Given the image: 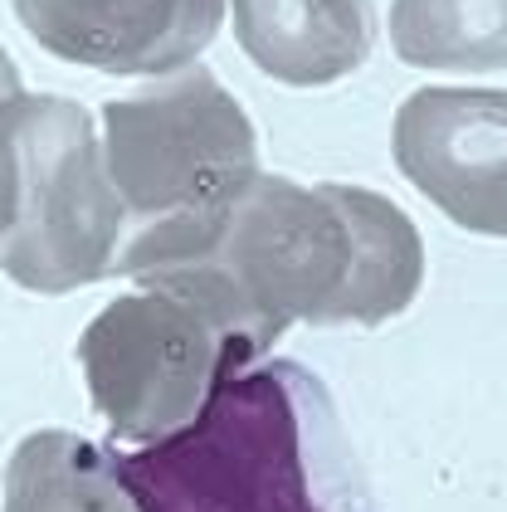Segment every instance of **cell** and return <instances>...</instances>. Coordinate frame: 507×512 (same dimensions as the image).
Instances as JSON below:
<instances>
[{
    "label": "cell",
    "mask_w": 507,
    "mask_h": 512,
    "mask_svg": "<svg viewBox=\"0 0 507 512\" xmlns=\"http://www.w3.org/2000/svg\"><path fill=\"white\" fill-rule=\"evenodd\" d=\"M122 274L195 303L264 356L293 322L381 327L405 313L425 283V244L376 191H298L264 176L152 230Z\"/></svg>",
    "instance_id": "obj_1"
},
{
    "label": "cell",
    "mask_w": 507,
    "mask_h": 512,
    "mask_svg": "<svg viewBox=\"0 0 507 512\" xmlns=\"http://www.w3.org/2000/svg\"><path fill=\"white\" fill-rule=\"evenodd\" d=\"M103 449L137 512H381L327 386L288 356L225 376L181 430Z\"/></svg>",
    "instance_id": "obj_2"
},
{
    "label": "cell",
    "mask_w": 507,
    "mask_h": 512,
    "mask_svg": "<svg viewBox=\"0 0 507 512\" xmlns=\"http://www.w3.org/2000/svg\"><path fill=\"white\" fill-rule=\"evenodd\" d=\"M78 361L108 434L117 444H147L181 430L225 376L259 356L220 332L195 303L152 288L142 298H117L108 313L93 317L78 342Z\"/></svg>",
    "instance_id": "obj_3"
},
{
    "label": "cell",
    "mask_w": 507,
    "mask_h": 512,
    "mask_svg": "<svg viewBox=\"0 0 507 512\" xmlns=\"http://www.w3.org/2000/svg\"><path fill=\"white\" fill-rule=\"evenodd\" d=\"M20 118V220L0 249L5 274L35 293H69L108 274L117 235V200L103 186L88 118L74 103L30 98Z\"/></svg>",
    "instance_id": "obj_4"
},
{
    "label": "cell",
    "mask_w": 507,
    "mask_h": 512,
    "mask_svg": "<svg viewBox=\"0 0 507 512\" xmlns=\"http://www.w3.org/2000/svg\"><path fill=\"white\" fill-rule=\"evenodd\" d=\"M113 166L137 210L210 205L249 181L254 132L210 74L108 108Z\"/></svg>",
    "instance_id": "obj_5"
},
{
    "label": "cell",
    "mask_w": 507,
    "mask_h": 512,
    "mask_svg": "<svg viewBox=\"0 0 507 512\" xmlns=\"http://www.w3.org/2000/svg\"><path fill=\"white\" fill-rule=\"evenodd\" d=\"M390 152L420 196L473 235L507 239V88H420Z\"/></svg>",
    "instance_id": "obj_6"
},
{
    "label": "cell",
    "mask_w": 507,
    "mask_h": 512,
    "mask_svg": "<svg viewBox=\"0 0 507 512\" xmlns=\"http://www.w3.org/2000/svg\"><path fill=\"white\" fill-rule=\"evenodd\" d=\"M44 49L103 69H161L195 54L220 0H20Z\"/></svg>",
    "instance_id": "obj_7"
},
{
    "label": "cell",
    "mask_w": 507,
    "mask_h": 512,
    "mask_svg": "<svg viewBox=\"0 0 507 512\" xmlns=\"http://www.w3.org/2000/svg\"><path fill=\"white\" fill-rule=\"evenodd\" d=\"M239 44L273 79L317 88L371 59V0H234Z\"/></svg>",
    "instance_id": "obj_8"
},
{
    "label": "cell",
    "mask_w": 507,
    "mask_h": 512,
    "mask_svg": "<svg viewBox=\"0 0 507 512\" xmlns=\"http://www.w3.org/2000/svg\"><path fill=\"white\" fill-rule=\"evenodd\" d=\"M5 512H137L108 449L69 430H39L5 464Z\"/></svg>",
    "instance_id": "obj_9"
},
{
    "label": "cell",
    "mask_w": 507,
    "mask_h": 512,
    "mask_svg": "<svg viewBox=\"0 0 507 512\" xmlns=\"http://www.w3.org/2000/svg\"><path fill=\"white\" fill-rule=\"evenodd\" d=\"M390 44L415 69L498 74L507 69V0H395Z\"/></svg>",
    "instance_id": "obj_10"
},
{
    "label": "cell",
    "mask_w": 507,
    "mask_h": 512,
    "mask_svg": "<svg viewBox=\"0 0 507 512\" xmlns=\"http://www.w3.org/2000/svg\"><path fill=\"white\" fill-rule=\"evenodd\" d=\"M10 196H15V176H10V157H5V147H0V230H5V220H10Z\"/></svg>",
    "instance_id": "obj_11"
}]
</instances>
